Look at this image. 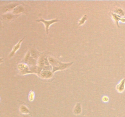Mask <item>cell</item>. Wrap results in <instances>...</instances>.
Returning a JSON list of instances; mask_svg holds the SVG:
<instances>
[{
  "label": "cell",
  "instance_id": "1",
  "mask_svg": "<svg viewBox=\"0 0 125 117\" xmlns=\"http://www.w3.org/2000/svg\"><path fill=\"white\" fill-rule=\"evenodd\" d=\"M48 58L50 63L52 66V72L53 73L56 72V71L64 70V69L71 67L73 63V62H71V63H62L59 60H57L56 58H54L52 57H48Z\"/></svg>",
  "mask_w": 125,
  "mask_h": 117
},
{
  "label": "cell",
  "instance_id": "2",
  "mask_svg": "<svg viewBox=\"0 0 125 117\" xmlns=\"http://www.w3.org/2000/svg\"><path fill=\"white\" fill-rule=\"evenodd\" d=\"M37 22H42L44 24H45V30H46V34H48L49 33V29H50V27L51 24H54L55 23H57L59 21L58 19H52L50 20H45L43 19V18H40L39 20H37Z\"/></svg>",
  "mask_w": 125,
  "mask_h": 117
},
{
  "label": "cell",
  "instance_id": "3",
  "mask_svg": "<svg viewBox=\"0 0 125 117\" xmlns=\"http://www.w3.org/2000/svg\"><path fill=\"white\" fill-rule=\"evenodd\" d=\"M18 69L19 70V73L21 74H26L29 73H32L30 68L26 63H19L17 66Z\"/></svg>",
  "mask_w": 125,
  "mask_h": 117
},
{
  "label": "cell",
  "instance_id": "4",
  "mask_svg": "<svg viewBox=\"0 0 125 117\" xmlns=\"http://www.w3.org/2000/svg\"><path fill=\"white\" fill-rule=\"evenodd\" d=\"M24 38L25 37H23V39H21V40H20V41H18V42L14 46H13V48H12V51H11L10 53L9 56V57L11 58V57H12L13 56H14L15 54L17 52V51H18V50L20 49V48L22 42H23V40L24 39Z\"/></svg>",
  "mask_w": 125,
  "mask_h": 117
},
{
  "label": "cell",
  "instance_id": "5",
  "mask_svg": "<svg viewBox=\"0 0 125 117\" xmlns=\"http://www.w3.org/2000/svg\"><path fill=\"white\" fill-rule=\"evenodd\" d=\"M52 71L49 70H42L39 74V76L43 79H50L53 77V74Z\"/></svg>",
  "mask_w": 125,
  "mask_h": 117
},
{
  "label": "cell",
  "instance_id": "6",
  "mask_svg": "<svg viewBox=\"0 0 125 117\" xmlns=\"http://www.w3.org/2000/svg\"><path fill=\"white\" fill-rule=\"evenodd\" d=\"M116 90L120 93H122L125 90V78H123L117 85H116Z\"/></svg>",
  "mask_w": 125,
  "mask_h": 117
},
{
  "label": "cell",
  "instance_id": "7",
  "mask_svg": "<svg viewBox=\"0 0 125 117\" xmlns=\"http://www.w3.org/2000/svg\"><path fill=\"white\" fill-rule=\"evenodd\" d=\"M110 15L111 16L112 20H113L114 21L115 23L116 26H117L118 27V28H120L119 21H120V20H121V18H122V17H121L120 16L116 14V13H114L113 12H111V13H110Z\"/></svg>",
  "mask_w": 125,
  "mask_h": 117
},
{
  "label": "cell",
  "instance_id": "8",
  "mask_svg": "<svg viewBox=\"0 0 125 117\" xmlns=\"http://www.w3.org/2000/svg\"><path fill=\"white\" fill-rule=\"evenodd\" d=\"M82 112V107L81 104L79 102H77L74 106V108H73V113L75 115H79Z\"/></svg>",
  "mask_w": 125,
  "mask_h": 117
},
{
  "label": "cell",
  "instance_id": "9",
  "mask_svg": "<svg viewBox=\"0 0 125 117\" xmlns=\"http://www.w3.org/2000/svg\"><path fill=\"white\" fill-rule=\"evenodd\" d=\"M113 12L114 13H116V14H117L118 15L120 16L122 18H125V12L122 8H120V7H115V8L114 9Z\"/></svg>",
  "mask_w": 125,
  "mask_h": 117
},
{
  "label": "cell",
  "instance_id": "10",
  "mask_svg": "<svg viewBox=\"0 0 125 117\" xmlns=\"http://www.w3.org/2000/svg\"><path fill=\"white\" fill-rule=\"evenodd\" d=\"M24 11V8L23 7V6H17V7H15L14 9L13 10V15H18L20 13H22Z\"/></svg>",
  "mask_w": 125,
  "mask_h": 117
},
{
  "label": "cell",
  "instance_id": "11",
  "mask_svg": "<svg viewBox=\"0 0 125 117\" xmlns=\"http://www.w3.org/2000/svg\"><path fill=\"white\" fill-rule=\"evenodd\" d=\"M20 111L21 113L24 115H28L29 113V110L28 109V107L24 105H21L20 107Z\"/></svg>",
  "mask_w": 125,
  "mask_h": 117
},
{
  "label": "cell",
  "instance_id": "12",
  "mask_svg": "<svg viewBox=\"0 0 125 117\" xmlns=\"http://www.w3.org/2000/svg\"><path fill=\"white\" fill-rule=\"evenodd\" d=\"M88 19V16L87 15L85 14L79 21H78V26H82L83 24H85L86 21Z\"/></svg>",
  "mask_w": 125,
  "mask_h": 117
},
{
  "label": "cell",
  "instance_id": "13",
  "mask_svg": "<svg viewBox=\"0 0 125 117\" xmlns=\"http://www.w3.org/2000/svg\"><path fill=\"white\" fill-rule=\"evenodd\" d=\"M34 97H35V93H34V91L31 90L30 91L29 94V96H28V99L29 101H33V100L34 99Z\"/></svg>",
  "mask_w": 125,
  "mask_h": 117
},
{
  "label": "cell",
  "instance_id": "14",
  "mask_svg": "<svg viewBox=\"0 0 125 117\" xmlns=\"http://www.w3.org/2000/svg\"><path fill=\"white\" fill-rule=\"evenodd\" d=\"M15 16L12 14H7L4 16V19L6 20H13Z\"/></svg>",
  "mask_w": 125,
  "mask_h": 117
},
{
  "label": "cell",
  "instance_id": "15",
  "mask_svg": "<svg viewBox=\"0 0 125 117\" xmlns=\"http://www.w3.org/2000/svg\"><path fill=\"white\" fill-rule=\"evenodd\" d=\"M109 97L107 96L104 95V96H103L102 101H103L104 102H107L109 101Z\"/></svg>",
  "mask_w": 125,
  "mask_h": 117
},
{
  "label": "cell",
  "instance_id": "16",
  "mask_svg": "<svg viewBox=\"0 0 125 117\" xmlns=\"http://www.w3.org/2000/svg\"><path fill=\"white\" fill-rule=\"evenodd\" d=\"M23 117H29V116L28 115H24Z\"/></svg>",
  "mask_w": 125,
  "mask_h": 117
}]
</instances>
